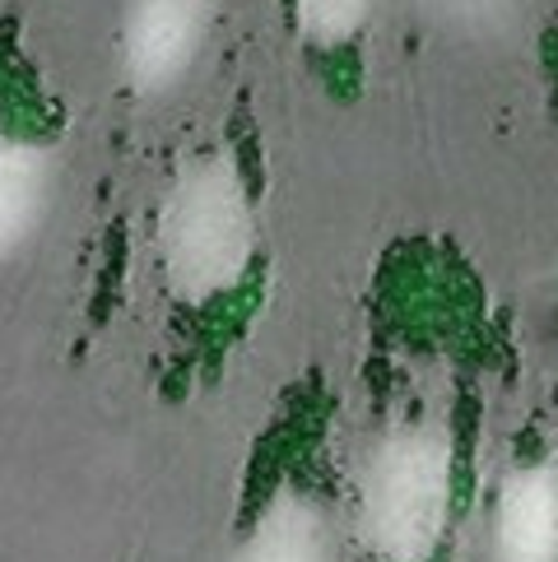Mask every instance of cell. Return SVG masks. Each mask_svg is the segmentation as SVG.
I'll return each mask as SVG.
<instances>
[{"instance_id": "5", "label": "cell", "mask_w": 558, "mask_h": 562, "mask_svg": "<svg viewBox=\"0 0 558 562\" xmlns=\"http://www.w3.org/2000/svg\"><path fill=\"white\" fill-rule=\"evenodd\" d=\"M233 562H341L326 516L298 493H279Z\"/></svg>"}, {"instance_id": "1", "label": "cell", "mask_w": 558, "mask_h": 562, "mask_svg": "<svg viewBox=\"0 0 558 562\" xmlns=\"http://www.w3.org/2000/svg\"><path fill=\"white\" fill-rule=\"evenodd\" d=\"M451 516V437L405 424L377 437L358 474V530L387 562H428Z\"/></svg>"}, {"instance_id": "8", "label": "cell", "mask_w": 558, "mask_h": 562, "mask_svg": "<svg viewBox=\"0 0 558 562\" xmlns=\"http://www.w3.org/2000/svg\"><path fill=\"white\" fill-rule=\"evenodd\" d=\"M372 0H293V14H298V29H303L312 43L335 47V43H349V37L364 29Z\"/></svg>"}, {"instance_id": "4", "label": "cell", "mask_w": 558, "mask_h": 562, "mask_svg": "<svg viewBox=\"0 0 558 562\" xmlns=\"http://www.w3.org/2000/svg\"><path fill=\"white\" fill-rule=\"evenodd\" d=\"M493 562H558V465L535 460L503 479L493 512Z\"/></svg>"}, {"instance_id": "6", "label": "cell", "mask_w": 558, "mask_h": 562, "mask_svg": "<svg viewBox=\"0 0 558 562\" xmlns=\"http://www.w3.org/2000/svg\"><path fill=\"white\" fill-rule=\"evenodd\" d=\"M52 191L47 154L0 131V256H10L37 228Z\"/></svg>"}, {"instance_id": "3", "label": "cell", "mask_w": 558, "mask_h": 562, "mask_svg": "<svg viewBox=\"0 0 558 562\" xmlns=\"http://www.w3.org/2000/svg\"><path fill=\"white\" fill-rule=\"evenodd\" d=\"M210 29V0H131L122 66L135 93H164L191 70Z\"/></svg>"}, {"instance_id": "2", "label": "cell", "mask_w": 558, "mask_h": 562, "mask_svg": "<svg viewBox=\"0 0 558 562\" xmlns=\"http://www.w3.org/2000/svg\"><path fill=\"white\" fill-rule=\"evenodd\" d=\"M252 200L228 158H201L172 182L158 214V256L177 297L228 293L252 260Z\"/></svg>"}, {"instance_id": "7", "label": "cell", "mask_w": 558, "mask_h": 562, "mask_svg": "<svg viewBox=\"0 0 558 562\" xmlns=\"http://www.w3.org/2000/svg\"><path fill=\"white\" fill-rule=\"evenodd\" d=\"M428 19H437L443 29H461V33H507L522 19L526 0H414Z\"/></svg>"}]
</instances>
